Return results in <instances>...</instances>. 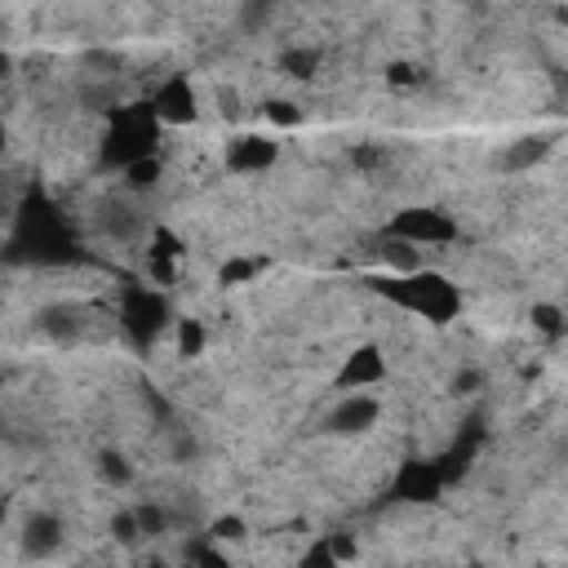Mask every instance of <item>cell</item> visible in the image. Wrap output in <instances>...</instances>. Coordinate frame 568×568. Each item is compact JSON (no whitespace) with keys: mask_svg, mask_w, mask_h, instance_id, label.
I'll use <instances>...</instances> for the list:
<instances>
[{"mask_svg":"<svg viewBox=\"0 0 568 568\" xmlns=\"http://www.w3.org/2000/svg\"><path fill=\"white\" fill-rule=\"evenodd\" d=\"M532 328H537V333H546V337L555 342V337H564V333H568V320H564V311H559V306L537 302V306H532Z\"/></svg>","mask_w":568,"mask_h":568,"instance_id":"cell-19","label":"cell"},{"mask_svg":"<svg viewBox=\"0 0 568 568\" xmlns=\"http://www.w3.org/2000/svg\"><path fill=\"white\" fill-rule=\"evenodd\" d=\"M382 377H386V355H382L377 346H355V351L342 359V368H337V390L355 395V390L377 386Z\"/></svg>","mask_w":568,"mask_h":568,"instance_id":"cell-10","label":"cell"},{"mask_svg":"<svg viewBox=\"0 0 568 568\" xmlns=\"http://www.w3.org/2000/svg\"><path fill=\"white\" fill-rule=\"evenodd\" d=\"M209 541H235V537H244V519H235V515H222V519H213L209 524V532H204Z\"/></svg>","mask_w":568,"mask_h":568,"instance_id":"cell-24","label":"cell"},{"mask_svg":"<svg viewBox=\"0 0 568 568\" xmlns=\"http://www.w3.org/2000/svg\"><path fill=\"white\" fill-rule=\"evenodd\" d=\"M120 324H124V333L138 342V346H146L164 324H169V306H164V297L155 293V288H142V284H133V288H124V302H120Z\"/></svg>","mask_w":568,"mask_h":568,"instance_id":"cell-4","label":"cell"},{"mask_svg":"<svg viewBox=\"0 0 568 568\" xmlns=\"http://www.w3.org/2000/svg\"><path fill=\"white\" fill-rule=\"evenodd\" d=\"M36 328L44 333V337H53V342H75L80 337V328H84V315H80V306H44L40 315H36Z\"/></svg>","mask_w":568,"mask_h":568,"instance_id":"cell-12","label":"cell"},{"mask_svg":"<svg viewBox=\"0 0 568 568\" xmlns=\"http://www.w3.org/2000/svg\"><path fill=\"white\" fill-rule=\"evenodd\" d=\"M386 302H395V306H404V311H413V315H422V320H430V324H448L457 311H462V293H457V284L448 280V275H439V271H413V275H377V280H368Z\"/></svg>","mask_w":568,"mask_h":568,"instance_id":"cell-1","label":"cell"},{"mask_svg":"<svg viewBox=\"0 0 568 568\" xmlns=\"http://www.w3.org/2000/svg\"><path fill=\"white\" fill-rule=\"evenodd\" d=\"M386 75H390V84H413V80H417V75H413V67H408V62H395V67H390V71H386Z\"/></svg>","mask_w":568,"mask_h":568,"instance_id":"cell-30","label":"cell"},{"mask_svg":"<svg viewBox=\"0 0 568 568\" xmlns=\"http://www.w3.org/2000/svg\"><path fill=\"white\" fill-rule=\"evenodd\" d=\"M320 49L315 44H288L284 53H280V71L288 75V80H311L315 71H320Z\"/></svg>","mask_w":568,"mask_h":568,"instance_id":"cell-13","label":"cell"},{"mask_svg":"<svg viewBox=\"0 0 568 568\" xmlns=\"http://www.w3.org/2000/svg\"><path fill=\"white\" fill-rule=\"evenodd\" d=\"M151 568H164V564H151Z\"/></svg>","mask_w":568,"mask_h":568,"instance_id":"cell-31","label":"cell"},{"mask_svg":"<svg viewBox=\"0 0 568 568\" xmlns=\"http://www.w3.org/2000/svg\"><path fill=\"white\" fill-rule=\"evenodd\" d=\"M382 262L390 266V275H413V271H422V248H413V244H404V240H382Z\"/></svg>","mask_w":568,"mask_h":568,"instance_id":"cell-15","label":"cell"},{"mask_svg":"<svg viewBox=\"0 0 568 568\" xmlns=\"http://www.w3.org/2000/svg\"><path fill=\"white\" fill-rule=\"evenodd\" d=\"M479 386H484V373H479V368H457V373H453V390H457V395H475Z\"/></svg>","mask_w":568,"mask_h":568,"instance_id":"cell-25","label":"cell"},{"mask_svg":"<svg viewBox=\"0 0 568 568\" xmlns=\"http://www.w3.org/2000/svg\"><path fill=\"white\" fill-rule=\"evenodd\" d=\"M439 488H444L439 462H422V457L404 462V466L395 470V479H390V497H395V501H435Z\"/></svg>","mask_w":568,"mask_h":568,"instance_id":"cell-6","label":"cell"},{"mask_svg":"<svg viewBox=\"0 0 568 568\" xmlns=\"http://www.w3.org/2000/svg\"><path fill=\"white\" fill-rule=\"evenodd\" d=\"M151 111L160 115V124H191L200 115V98L195 84L186 75H169L155 93H151Z\"/></svg>","mask_w":568,"mask_h":568,"instance_id":"cell-5","label":"cell"},{"mask_svg":"<svg viewBox=\"0 0 568 568\" xmlns=\"http://www.w3.org/2000/svg\"><path fill=\"white\" fill-rule=\"evenodd\" d=\"M133 515H138L142 541H155V537H164V532L173 528V510H169V506H160V501H138V506H133Z\"/></svg>","mask_w":568,"mask_h":568,"instance_id":"cell-16","label":"cell"},{"mask_svg":"<svg viewBox=\"0 0 568 568\" xmlns=\"http://www.w3.org/2000/svg\"><path fill=\"white\" fill-rule=\"evenodd\" d=\"M62 541H67V528H62V519H58L53 510H31V515L22 519L18 546H22L27 559H49V555L62 550Z\"/></svg>","mask_w":568,"mask_h":568,"instance_id":"cell-8","label":"cell"},{"mask_svg":"<svg viewBox=\"0 0 568 568\" xmlns=\"http://www.w3.org/2000/svg\"><path fill=\"white\" fill-rule=\"evenodd\" d=\"M351 164H359V169L382 164V146H368V142H364V146H355V151H351Z\"/></svg>","mask_w":568,"mask_h":568,"instance_id":"cell-28","label":"cell"},{"mask_svg":"<svg viewBox=\"0 0 568 568\" xmlns=\"http://www.w3.org/2000/svg\"><path fill=\"white\" fill-rule=\"evenodd\" d=\"M262 257H248V253H235V257H226L222 266H217V284L222 288H240V284H248V280H257L262 275Z\"/></svg>","mask_w":568,"mask_h":568,"instance_id":"cell-14","label":"cell"},{"mask_svg":"<svg viewBox=\"0 0 568 568\" xmlns=\"http://www.w3.org/2000/svg\"><path fill=\"white\" fill-rule=\"evenodd\" d=\"M280 160V146L266 133H235L226 142V169L231 173H262Z\"/></svg>","mask_w":568,"mask_h":568,"instance_id":"cell-9","label":"cell"},{"mask_svg":"<svg viewBox=\"0 0 568 568\" xmlns=\"http://www.w3.org/2000/svg\"><path fill=\"white\" fill-rule=\"evenodd\" d=\"M297 568H342V559L333 555V546H328V537H320V541H311V546L302 550V559H297Z\"/></svg>","mask_w":568,"mask_h":568,"instance_id":"cell-21","label":"cell"},{"mask_svg":"<svg viewBox=\"0 0 568 568\" xmlns=\"http://www.w3.org/2000/svg\"><path fill=\"white\" fill-rule=\"evenodd\" d=\"M204 351V328L200 320H178V355L182 359H195Z\"/></svg>","mask_w":568,"mask_h":568,"instance_id":"cell-20","label":"cell"},{"mask_svg":"<svg viewBox=\"0 0 568 568\" xmlns=\"http://www.w3.org/2000/svg\"><path fill=\"white\" fill-rule=\"evenodd\" d=\"M217 102H222V115H226V120L240 115V98H235V89H217Z\"/></svg>","mask_w":568,"mask_h":568,"instance_id":"cell-29","label":"cell"},{"mask_svg":"<svg viewBox=\"0 0 568 568\" xmlns=\"http://www.w3.org/2000/svg\"><path fill=\"white\" fill-rule=\"evenodd\" d=\"M160 142V115L151 111V102H133V106H111L106 111V133H102V160L115 164L120 173L138 160H151Z\"/></svg>","mask_w":568,"mask_h":568,"instance_id":"cell-2","label":"cell"},{"mask_svg":"<svg viewBox=\"0 0 568 568\" xmlns=\"http://www.w3.org/2000/svg\"><path fill=\"white\" fill-rule=\"evenodd\" d=\"M98 475H102L111 488H124V484L133 479V466H129V457H124V453L102 448V453H98Z\"/></svg>","mask_w":568,"mask_h":568,"instance_id":"cell-18","label":"cell"},{"mask_svg":"<svg viewBox=\"0 0 568 568\" xmlns=\"http://www.w3.org/2000/svg\"><path fill=\"white\" fill-rule=\"evenodd\" d=\"M169 453H173V462H191V457L200 453V444H195L186 430H173V439H169Z\"/></svg>","mask_w":568,"mask_h":568,"instance_id":"cell-26","label":"cell"},{"mask_svg":"<svg viewBox=\"0 0 568 568\" xmlns=\"http://www.w3.org/2000/svg\"><path fill=\"white\" fill-rule=\"evenodd\" d=\"M390 240H404L413 248H439V244H453L457 240V222L444 213V209H430V204H413V209H399L386 226Z\"/></svg>","mask_w":568,"mask_h":568,"instance_id":"cell-3","label":"cell"},{"mask_svg":"<svg viewBox=\"0 0 568 568\" xmlns=\"http://www.w3.org/2000/svg\"><path fill=\"white\" fill-rule=\"evenodd\" d=\"M186 568H231L226 559H222V550H217V541H195L191 546V555H186Z\"/></svg>","mask_w":568,"mask_h":568,"instance_id":"cell-22","label":"cell"},{"mask_svg":"<svg viewBox=\"0 0 568 568\" xmlns=\"http://www.w3.org/2000/svg\"><path fill=\"white\" fill-rule=\"evenodd\" d=\"M550 151H555V138H550V133H524V138L506 142L501 169H506V173H528V169H537Z\"/></svg>","mask_w":568,"mask_h":568,"instance_id":"cell-11","label":"cell"},{"mask_svg":"<svg viewBox=\"0 0 568 568\" xmlns=\"http://www.w3.org/2000/svg\"><path fill=\"white\" fill-rule=\"evenodd\" d=\"M266 115H271V124H297V120H302V111H297L293 102H280V98L266 102Z\"/></svg>","mask_w":568,"mask_h":568,"instance_id":"cell-27","label":"cell"},{"mask_svg":"<svg viewBox=\"0 0 568 568\" xmlns=\"http://www.w3.org/2000/svg\"><path fill=\"white\" fill-rule=\"evenodd\" d=\"M377 417H382V404L368 395V390H355V395H342L333 408H328V430L333 435H364V430H373L377 426Z\"/></svg>","mask_w":568,"mask_h":568,"instance_id":"cell-7","label":"cell"},{"mask_svg":"<svg viewBox=\"0 0 568 568\" xmlns=\"http://www.w3.org/2000/svg\"><path fill=\"white\" fill-rule=\"evenodd\" d=\"M111 537H115L120 546H138V541H142V528H138L133 506H129V510H120V515L111 519Z\"/></svg>","mask_w":568,"mask_h":568,"instance_id":"cell-23","label":"cell"},{"mask_svg":"<svg viewBox=\"0 0 568 568\" xmlns=\"http://www.w3.org/2000/svg\"><path fill=\"white\" fill-rule=\"evenodd\" d=\"M124 191L129 195H138V191H151L155 182H160V155H151V160H138V164H129L124 173Z\"/></svg>","mask_w":568,"mask_h":568,"instance_id":"cell-17","label":"cell"}]
</instances>
